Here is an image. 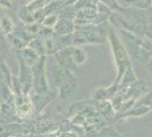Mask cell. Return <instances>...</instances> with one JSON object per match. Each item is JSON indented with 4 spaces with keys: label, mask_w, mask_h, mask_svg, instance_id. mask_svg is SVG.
Returning a JSON list of instances; mask_svg holds the SVG:
<instances>
[{
    "label": "cell",
    "mask_w": 152,
    "mask_h": 137,
    "mask_svg": "<svg viewBox=\"0 0 152 137\" xmlns=\"http://www.w3.org/2000/svg\"><path fill=\"white\" fill-rule=\"evenodd\" d=\"M96 107H98V110H99V112L101 113L102 116H106L107 117L108 114L111 112L114 106L110 104L109 102H107V101H100V102H98Z\"/></svg>",
    "instance_id": "ac0fdd59"
},
{
    "label": "cell",
    "mask_w": 152,
    "mask_h": 137,
    "mask_svg": "<svg viewBox=\"0 0 152 137\" xmlns=\"http://www.w3.org/2000/svg\"><path fill=\"white\" fill-rule=\"evenodd\" d=\"M47 57L41 56L38 63L32 66V73H33V91L35 94L45 95L49 94V85L47 79Z\"/></svg>",
    "instance_id": "7a4b0ae2"
},
{
    "label": "cell",
    "mask_w": 152,
    "mask_h": 137,
    "mask_svg": "<svg viewBox=\"0 0 152 137\" xmlns=\"http://www.w3.org/2000/svg\"><path fill=\"white\" fill-rule=\"evenodd\" d=\"M9 38H10V41H12V45L17 49V50H22L26 48L28 46V42H30V38L27 37V32H22V31H18V32H13L12 34H9Z\"/></svg>",
    "instance_id": "52a82bcc"
},
{
    "label": "cell",
    "mask_w": 152,
    "mask_h": 137,
    "mask_svg": "<svg viewBox=\"0 0 152 137\" xmlns=\"http://www.w3.org/2000/svg\"></svg>",
    "instance_id": "4316f807"
},
{
    "label": "cell",
    "mask_w": 152,
    "mask_h": 137,
    "mask_svg": "<svg viewBox=\"0 0 152 137\" xmlns=\"http://www.w3.org/2000/svg\"><path fill=\"white\" fill-rule=\"evenodd\" d=\"M0 6L5 7V8H10L12 2H10V0H0Z\"/></svg>",
    "instance_id": "7402d4cb"
},
{
    "label": "cell",
    "mask_w": 152,
    "mask_h": 137,
    "mask_svg": "<svg viewBox=\"0 0 152 137\" xmlns=\"http://www.w3.org/2000/svg\"><path fill=\"white\" fill-rule=\"evenodd\" d=\"M151 109L148 107V106H144V105L137 104L134 109H131L129 111H126L121 117L123 118H129V117H140V116H144L145 113L150 111Z\"/></svg>",
    "instance_id": "7c38bea8"
},
{
    "label": "cell",
    "mask_w": 152,
    "mask_h": 137,
    "mask_svg": "<svg viewBox=\"0 0 152 137\" xmlns=\"http://www.w3.org/2000/svg\"><path fill=\"white\" fill-rule=\"evenodd\" d=\"M18 17L22 22H24L25 24H32L35 23V19H34V13L30 10L26 6L22 7L18 12Z\"/></svg>",
    "instance_id": "4fadbf2b"
},
{
    "label": "cell",
    "mask_w": 152,
    "mask_h": 137,
    "mask_svg": "<svg viewBox=\"0 0 152 137\" xmlns=\"http://www.w3.org/2000/svg\"><path fill=\"white\" fill-rule=\"evenodd\" d=\"M76 10L82 9V8H98V0H77L75 4Z\"/></svg>",
    "instance_id": "2e32d148"
},
{
    "label": "cell",
    "mask_w": 152,
    "mask_h": 137,
    "mask_svg": "<svg viewBox=\"0 0 152 137\" xmlns=\"http://www.w3.org/2000/svg\"><path fill=\"white\" fill-rule=\"evenodd\" d=\"M72 57H73V62L75 65H81L86 61L85 53L83 52L81 48H77V47L72 48Z\"/></svg>",
    "instance_id": "5bb4252c"
},
{
    "label": "cell",
    "mask_w": 152,
    "mask_h": 137,
    "mask_svg": "<svg viewBox=\"0 0 152 137\" xmlns=\"http://www.w3.org/2000/svg\"><path fill=\"white\" fill-rule=\"evenodd\" d=\"M75 31V23L72 20L59 19L57 24L53 27V32L56 36H69Z\"/></svg>",
    "instance_id": "8992f818"
},
{
    "label": "cell",
    "mask_w": 152,
    "mask_h": 137,
    "mask_svg": "<svg viewBox=\"0 0 152 137\" xmlns=\"http://www.w3.org/2000/svg\"><path fill=\"white\" fill-rule=\"evenodd\" d=\"M27 47H30L33 50H35L40 56H45V54H47L45 53V40H43V38H34V39H31Z\"/></svg>",
    "instance_id": "8fae6325"
},
{
    "label": "cell",
    "mask_w": 152,
    "mask_h": 137,
    "mask_svg": "<svg viewBox=\"0 0 152 137\" xmlns=\"http://www.w3.org/2000/svg\"><path fill=\"white\" fill-rule=\"evenodd\" d=\"M17 53L19 54V56L22 57V59L24 61L26 65H28L30 67H32L33 65H35L38 63V61L40 59V55L35 50H33L30 47H26L22 50H17Z\"/></svg>",
    "instance_id": "9c48e42d"
},
{
    "label": "cell",
    "mask_w": 152,
    "mask_h": 137,
    "mask_svg": "<svg viewBox=\"0 0 152 137\" xmlns=\"http://www.w3.org/2000/svg\"><path fill=\"white\" fill-rule=\"evenodd\" d=\"M34 111H35L34 106L28 95L15 96V113L19 118L26 119V118L31 117Z\"/></svg>",
    "instance_id": "277c9868"
},
{
    "label": "cell",
    "mask_w": 152,
    "mask_h": 137,
    "mask_svg": "<svg viewBox=\"0 0 152 137\" xmlns=\"http://www.w3.org/2000/svg\"><path fill=\"white\" fill-rule=\"evenodd\" d=\"M47 4H48V0H32V1H30L25 6L34 13V12H37L39 9L45 8Z\"/></svg>",
    "instance_id": "e0dca14e"
},
{
    "label": "cell",
    "mask_w": 152,
    "mask_h": 137,
    "mask_svg": "<svg viewBox=\"0 0 152 137\" xmlns=\"http://www.w3.org/2000/svg\"><path fill=\"white\" fill-rule=\"evenodd\" d=\"M108 36H109V40H110V44L113 47V53H114L115 59H116V65H117V79H116V85L119 84L126 70L129 67V59L127 56V53L124 48V46L121 45V40L118 39V37L114 33L113 30H109L108 31Z\"/></svg>",
    "instance_id": "6da1fadb"
},
{
    "label": "cell",
    "mask_w": 152,
    "mask_h": 137,
    "mask_svg": "<svg viewBox=\"0 0 152 137\" xmlns=\"http://www.w3.org/2000/svg\"><path fill=\"white\" fill-rule=\"evenodd\" d=\"M139 104L144 105V106H148V107L152 109V91H150L149 94L144 95V97L141 98L139 102Z\"/></svg>",
    "instance_id": "ffe728a7"
},
{
    "label": "cell",
    "mask_w": 152,
    "mask_h": 137,
    "mask_svg": "<svg viewBox=\"0 0 152 137\" xmlns=\"http://www.w3.org/2000/svg\"><path fill=\"white\" fill-rule=\"evenodd\" d=\"M51 1H55V0H48V4H49V2H51Z\"/></svg>",
    "instance_id": "cb8c5ba5"
},
{
    "label": "cell",
    "mask_w": 152,
    "mask_h": 137,
    "mask_svg": "<svg viewBox=\"0 0 152 137\" xmlns=\"http://www.w3.org/2000/svg\"><path fill=\"white\" fill-rule=\"evenodd\" d=\"M58 96L61 99H66V98L70 97L76 89V80L75 78H72L69 80L64 81L63 84H60L58 87Z\"/></svg>",
    "instance_id": "ba28073f"
},
{
    "label": "cell",
    "mask_w": 152,
    "mask_h": 137,
    "mask_svg": "<svg viewBox=\"0 0 152 137\" xmlns=\"http://www.w3.org/2000/svg\"><path fill=\"white\" fill-rule=\"evenodd\" d=\"M0 29L4 34H12L14 32V23L9 17L0 19Z\"/></svg>",
    "instance_id": "9a60e30c"
},
{
    "label": "cell",
    "mask_w": 152,
    "mask_h": 137,
    "mask_svg": "<svg viewBox=\"0 0 152 137\" xmlns=\"http://www.w3.org/2000/svg\"><path fill=\"white\" fill-rule=\"evenodd\" d=\"M60 1H63V2H66V1H67V0H60Z\"/></svg>",
    "instance_id": "d4e9b609"
},
{
    "label": "cell",
    "mask_w": 152,
    "mask_h": 137,
    "mask_svg": "<svg viewBox=\"0 0 152 137\" xmlns=\"http://www.w3.org/2000/svg\"><path fill=\"white\" fill-rule=\"evenodd\" d=\"M77 0H67L66 2H65V5H74Z\"/></svg>",
    "instance_id": "603a6c76"
},
{
    "label": "cell",
    "mask_w": 152,
    "mask_h": 137,
    "mask_svg": "<svg viewBox=\"0 0 152 137\" xmlns=\"http://www.w3.org/2000/svg\"><path fill=\"white\" fill-rule=\"evenodd\" d=\"M104 6H107L108 8H111V9H119V6L117 5L116 0H100Z\"/></svg>",
    "instance_id": "44dd1931"
},
{
    "label": "cell",
    "mask_w": 152,
    "mask_h": 137,
    "mask_svg": "<svg viewBox=\"0 0 152 137\" xmlns=\"http://www.w3.org/2000/svg\"><path fill=\"white\" fill-rule=\"evenodd\" d=\"M0 117H1V113H0Z\"/></svg>",
    "instance_id": "484cf974"
},
{
    "label": "cell",
    "mask_w": 152,
    "mask_h": 137,
    "mask_svg": "<svg viewBox=\"0 0 152 137\" xmlns=\"http://www.w3.org/2000/svg\"><path fill=\"white\" fill-rule=\"evenodd\" d=\"M72 48L73 47H65L55 54V57H56L58 64L65 69H69V70L75 65L73 62V57H72Z\"/></svg>",
    "instance_id": "5b68a950"
},
{
    "label": "cell",
    "mask_w": 152,
    "mask_h": 137,
    "mask_svg": "<svg viewBox=\"0 0 152 137\" xmlns=\"http://www.w3.org/2000/svg\"><path fill=\"white\" fill-rule=\"evenodd\" d=\"M17 61H18L19 67V76L18 79L20 84L23 86V93L24 95H30L31 90L33 89V73H32V67L26 65L22 57L17 53Z\"/></svg>",
    "instance_id": "3957f363"
},
{
    "label": "cell",
    "mask_w": 152,
    "mask_h": 137,
    "mask_svg": "<svg viewBox=\"0 0 152 137\" xmlns=\"http://www.w3.org/2000/svg\"><path fill=\"white\" fill-rule=\"evenodd\" d=\"M58 20H59V16L57 14H52V15H48L45 16V20L42 21V25L45 26V27H50V29H53L55 25L57 24Z\"/></svg>",
    "instance_id": "d6986e66"
},
{
    "label": "cell",
    "mask_w": 152,
    "mask_h": 137,
    "mask_svg": "<svg viewBox=\"0 0 152 137\" xmlns=\"http://www.w3.org/2000/svg\"><path fill=\"white\" fill-rule=\"evenodd\" d=\"M12 80H13V74L10 73L6 63L2 59H0V87L8 86L12 88Z\"/></svg>",
    "instance_id": "30bf717a"
}]
</instances>
